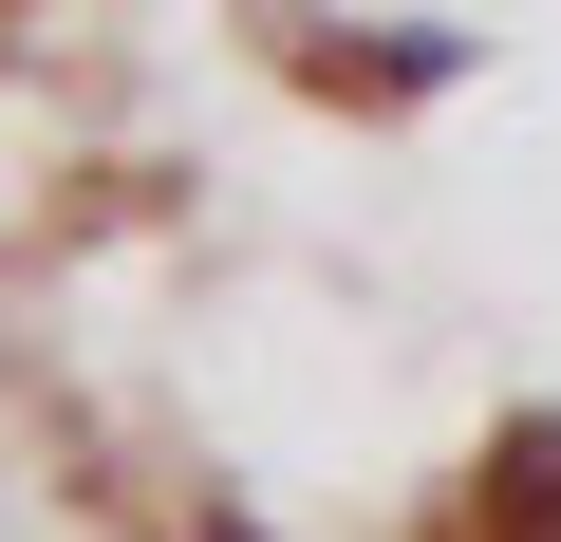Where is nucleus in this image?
I'll use <instances>...</instances> for the list:
<instances>
[{"instance_id":"obj_1","label":"nucleus","mask_w":561,"mask_h":542,"mask_svg":"<svg viewBox=\"0 0 561 542\" xmlns=\"http://www.w3.org/2000/svg\"><path fill=\"white\" fill-rule=\"evenodd\" d=\"M486 542H561V505H524V486H486Z\"/></svg>"}]
</instances>
